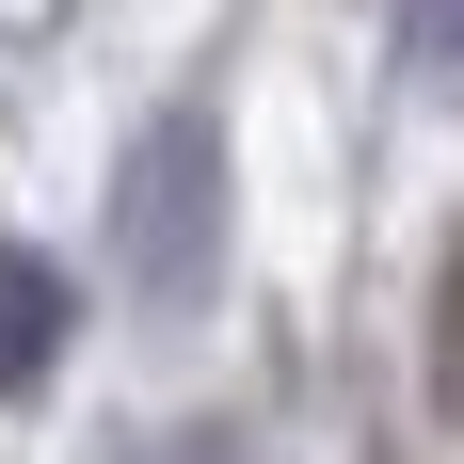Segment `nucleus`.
Listing matches in <instances>:
<instances>
[{
  "label": "nucleus",
  "instance_id": "1",
  "mask_svg": "<svg viewBox=\"0 0 464 464\" xmlns=\"http://www.w3.org/2000/svg\"><path fill=\"white\" fill-rule=\"evenodd\" d=\"M112 273H129L144 321H192L225 288V129L208 112H144V144L112 160Z\"/></svg>",
  "mask_w": 464,
  "mask_h": 464
},
{
  "label": "nucleus",
  "instance_id": "2",
  "mask_svg": "<svg viewBox=\"0 0 464 464\" xmlns=\"http://www.w3.org/2000/svg\"><path fill=\"white\" fill-rule=\"evenodd\" d=\"M48 353H64V273L0 240V401H33V384H48Z\"/></svg>",
  "mask_w": 464,
  "mask_h": 464
},
{
  "label": "nucleus",
  "instance_id": "3",
  "mask_svg": "<svg viewBox=\"0 0 464 464\" xmlns=\"http://www.w3.org/2000/svg\"><path fill=\"white\" fill-rule=\"evenodd\" d=\"M401 64L432 96H464V0H401Z\"/></svg>",
  "mask_w": 464,
  "mask_h": 464
}]
</instances>
